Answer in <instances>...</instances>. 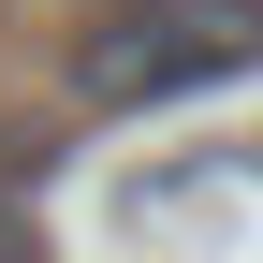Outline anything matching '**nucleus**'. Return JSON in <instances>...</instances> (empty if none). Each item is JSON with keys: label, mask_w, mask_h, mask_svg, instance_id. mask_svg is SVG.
<instances>
[{"label": "nucleus", "mask_w": 263, "mask_h": 263, "mask_svg": "<svg viewBox=\"0 0 263 263\" xmlns=\"http://www.w3.org/2000/svg\"><path fill=\"white\" fill-rule=\"evenodd\" d=\"M234 73H263V0H117L73 44V88L117 103V117L190 103V88H234Z\"/></svg>", "instance_id": "1"}, {"label": "nucleus", "mask_w": 263, "mask_h": 263, "mask_svg": "<svg viewBox=\"0 0 263 263\" xmlns=\"http://www.w3.org/2000/svg\"><path fill=\"white\" fill-rule=\"evenodd\" d=\"M0 263H29V219H15V205H0Z\"/></svg>", "instance_id": "2"}]
</instances>
